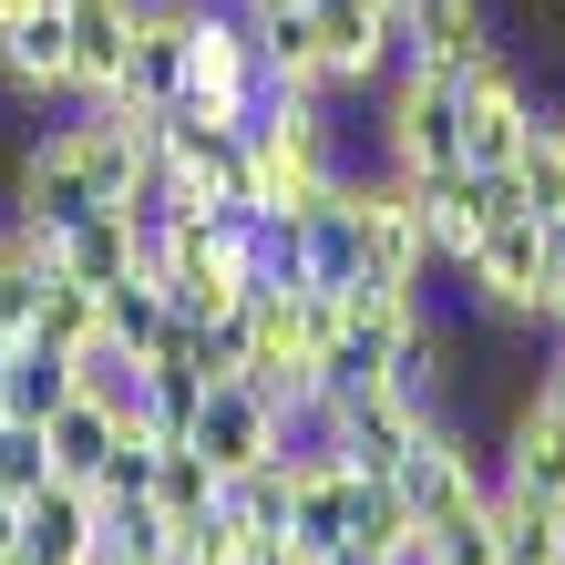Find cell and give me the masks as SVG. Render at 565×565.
Wrapping results in <instances>:
<instances>
[{
  "label": "cell",
  "mask_w": 565,
  "mask_h": 565,
  "mask_svg": "<svg viewBox=\"0 0 565 565\" xmlns=\"http://www.w3.org/2000/svg\"><path fill=\"white\" fill-rule=\"evenodd\" d=\"M371 104H381V164L391 175H443V164H462V73H443V62H391Z\"/></svg>",
  "instance_id": "6da1fadb"
},
{
  "label": "cell",
  "mask_w": 565,
  "mask_h": 565,
  "mask_svg": "<svg viewBox=\"0 0 565 565\" xmlns=\"http://www.w3.org/2000/svg\"><path fill=\"white\" fill-rule=\"evenodd\" d=\"M462 309L473 319H514L545 329V226L535 216H493L483 247L462 257Z\"/></svg>",
  "instance_id": "7a4b0ae2"
},
{
  "label": "cell",
  "mask_w": 565,
  "mask_h": 565,
  "mask_svg": "<svg viewBox=\"0 0 565 565\" xmlns=\"http://www.w3.org/2000/svg\"><path fill=\"white\" fill-rule=\"evenodd\" d=\"M185 443L216 462V483H237V473H257V462H278V452H288V412H278L257 381H206V391H195Z\"/></svg>",
  "instance_id": "3957f363"
},
{
  "label": "cell",
  "mask_w": 565,
  "mask_h": 565,
  "mask_svg": "<svg viewBox=\"0 0 565 565\" xmlns=\"http://www.w3.org/2000/svg\"><path fill=\"white\" fill-rule=\"evenodd\" d=\"M93 206H114V195L93 185L83 145L62 135V124H42V135L11 154V216H21V226H42V237H62V226H83Z\"/></svg>",
  "instance_id": "277c9868"
},
{
  "label": "cell",
  "mask_w": 565,
  "mask_h": 565,
  "mask_svg": "<svg viewBox=\"0 0 565 565\" xmlns=\"http://www.w3.org/2000/svg\"><path fill=\"white\" fill-rule=\"evenodd\" d=\"M309 31H319V62L329 83L350 93H381V73L402 62V21H391V0H309Z\"/></svg>",
  "instance_id": "5b68a950"
},
{
  "label": "cell",
  "mask_w": 565,
  "mask_h": 565,
  "mask_svg": "<svg viewBox=\"0 0 565 565\" xmlns=\"http://www.w3.org/2000/svg\"><path fill=\"white\" fill-rule=\"evenodd\" d=\"M0 93H11L21 114L73 104V21H62V0H42V11H21V21H0Z\"/></svg>",
  "instance_id": "8992f818"
},
{
  "label": "cell",
  "mask_w": 565,
  "mask_h": 565,
  "mask_svg": "<svg viewBox=\"0 0 565 565\" xmlns=\"http://www.w3.org/2000/svg\"><path fill=\"white\" fill-rule=\"evenodd\" d=\"M21 555L31 565H104V493L93 483H42L21 504Z\"/></svg>",
  "instance_id": "52a82bcc"
},
{
  "label": "cell",
  "mask_w": 565,
  "mask_h": 565,
  "mask_svg": "<svg viewBox=\"0 0 565 565\" xmlns=\"http://www.w3.org/2000/svg\"><path fill=\"white\" fill-rule=\"evenodd\" d=\"M62 21H73V104L124 93V62H135V0H62Z\"/></svg>",
  "instance_id": "ba28073f"
},
{
  "label": "cell",
  "mask_w": 565,
  "mask_h": 565,
  "mask_svg": "<svg viewBox=\"0 0 565 565\" xmlns=\"http://www.w3.org/2000/svg\"><path fill=\"white\" fill-rule=\"evenodd\" d=\"M493 483H504V493H545V504H565V431H555L535 402H514L504 422H493Z\"/></svg>",
  "instance_id": "9c48e42d"
},
{
  "label": "cell",
  "mask_w": 565,
  "mask_h": 565,
  "mask_svg": "<svg viewBox=\"0 0 565 565\" xmlns=\"http://www.w3.org/2000/svg\"><path fill=\"white\" fill-rule=\"evenodd\" d=\"M135 257H145V226L124 216V206H93L83 226H62V237H52V278L114 288V278H135Z\"/></svg>",
  "instance_id": "30bf717a"
},
{
  "label": "cell",
  "mask_w": 565,
  "mask_h": 565,
  "mask_svg": "<svg viewBox=\"0 0 565 565\" xmlns=\"http://www.w3.org/2000/svg\"><path fill=\"white\" fill-rule=\"evenodd\" d=\"M42 443H52V473H62V483H93V473H104V462H114L124 422H114L104 402H83V391H73V402H62V412L42 422Z\"/></svg>",
  "instance_id": "8fae6325"
},
{
  "label": "cell",
  "mask_w": 565,
  "mask_h": 565,
  "mask_svg": "<svg viewBox=\"0 0 565 565\" xmlns=\"http://www.w3.org/2000/svg\"><path fill=\"white\" fill-rule=\"evenodd\" d=\"M216 493H226V483H216V462L195 452V443H154V483H145V504L175 524V535L216 514Z\"/></svg>",
  "instance_id": "7c38bea8"
},
{
  "label": "cell",
  "mask_w": 565,
  "mask_h": 565,
  "mask_svg": "<svg viewBox=\"0 0 565 565\" xmlns=\"http://www.w3.org/2000/svg\"><path fill=\"white\" fill-rule=\"evenodd\" d=\"M62 402H73V360L21 329V340H11V381H0V422H52Z\"/></svg>",
  "instance_id": "4fadbf2b"
},
{
  "label": "cell",
  "mask_w": 565,
  "mask_h": 565,
  "mask_svg": "<svg viewBox=\"0 0 565 565\" xmlns=\"http://www.w3.org/2000/svg\"><path fill=\"white\" fill-rule=\"evenodd\" d=\"M514 185H524V216L535 226H565V114L535 104V135L514 154Z\"/></svg>",
  "instance_id": "5bb4252c"
},
{
  "label": "cell",
  "mask_w": 565,
  "mask_h": 565,
  "mask_svg": "<svg viewBox=\"0 0 565 565\" xmlns=\"http://www.w3.org/2000/svg\"><path fill=\"white\" fill-rule=\"evenodd\" d=\"M493 535H504V565H565V504L493 483Z\"/></svg>",
  "instance_id": "9a60e30c"
},
{
  "label": "cell",
  "mask_w": 565,
  "mask_h": 565,
  "mask_svg": "<svg viewBox=\"0 0 565 565\" xmlns=\"http://www.w3.org/2000/svg\"><path fill=\"white\" fill-rule=\"evenodd\" d=\"M31 340H42V350H62V360H73V350H93V340H104V288L42 278V288H31Z\"/></svg>",
  "instance_id": "2e32d148"
},
{
  "label": "cell",
  "mask_w": 565,
  "mask_h": 565,
  "mask_svg": "<svg viewBox=\"0 0 565 565\" xmlns=\"http://www.w3.org/2000/svg\"><path fill=\"white\" fill-rule=\"evenodd\" d=\"M164 329H175V309H164V278L135 268V278H114V288H104V340H114V350H135V360H145Z\"/></svg>",
  "instance_id": "e0dca14e"
},
{
  "label": "cell",
  "mask_w": 565,
  "mask_h": 565,
  "mask_svg": "<svg viewBox=\"0 0 565 565\" xmlns=\"http://www.w3.org/2000/svg\"><path fill=\"white\" fill-rule=\"evenodd\" d=\"M175 524L154 504H104V565H175Z\"/></svg>",
  "instance_id": "ac0fdd59"
},
{
  "label": "cell",
  "mask_w": 565,
  "mask_h": 565,
  "mask_svg": "<svg viewBox=\"0 0 565 565\" xmlns=\"http://www.w3.org/2000/svg\"><path fill=\"white\" fill-rule=\"evenodd\" d=\"M42 483H62V473H52L42 422H0V493H11V504H31Z\"/></svg>",
  "instance_id": "d6986e66"
},
{
  "label": "cell",
  "mask_w": 565,
  "mask_h": 565,
  "mask_svg": "<svg viewBox=\"0 0 565 565\" xmlns=\"http://www.w3.org/2000/svg\"><path fill=\"white\" fill-rule=\"evenodd\" d=\"M431 555H443V565H504V535H493V504H483V514H452V524H431Z\"/></svg>",
  "instance_id": "ffe728a7"
},
{
  "label": "cell",
  "mask_w": 565,
  "mask_h": 565,
  "mask_svg": "<svg viewBox=\"0 0 565 565\" xmlns=\"http://www.w3.org/2000/svg\"><path fill=\"white\" fill-rule=\"evenodd\" d=\"M145 483H154V443H135V431H124L114 462L93 473V493H104V504H145Z\"/></svg>",
  "instance_id": "44dd1931"
},
{
  "label": "cell",
  "mask_w": 565,
  "mask_h": 565,
  "mask_svg": "<svg viewBox=\"0 0 565 565\" xmlns=\"http://www.w3.org/2000/svg\"><path fill=\"white\" fill-rule=\"evenodd\" d=\"M524 402H535V412L565 431V350H555V340H545V360H535V391H524Z\"/></svg>",
  "instance_id": "7402d4cb"
},
{
  "label": "cell",
  "mask_w": 565,
  "mask_h": 565,
  "mask_svg": "<svg viewBox=\"0 0 565 565\" xmlns=\"http://www.w3.org/2000/svg\"><path fill=\"white\" fill-rule=\"evenodd\" d=\"M565 319V226H545V329Z\"/></svg>",
  "instance_id": "603a6c76"
},
{
  "label": "cell",
  "mask_w": 565,
  "mask_h": 565,
  "mask_svg": "<svg viewBox=\"0 0 565 565\" xmlns=\"http://www.w3.org/2000/svg\"><path fill=\"white\" fill-rule=\"evenodd\" d=\"M371 565H443V555H431V535H402V545H391V555H371Z\"/></svg>",
  "instance_id": "cb8c5ba5"
},
{
  "label": "cell",
  "mask_w": 565,
  "mask_h": 565,
  "mask_svg": "<svg viewBox=\"0 0 565 565\" xmlns=\"http://www.w3.org/2000/svg\"><path fill=\"white\" fill-rule=\"evenodd\" d=\"M247 565H309V555H288V545H257V555H247Z\"/></svg>",
  "instance_id": "d4e9b609"
},
{
  "label": "cell",
  "mask_w": 565,
  "mask_h": 565,
  "mask_svg": "<svg viewBox=\"0 0 565 565\" xmlns=\"http://www.w3.org/2000/svg\"><path fill=\"white\" fill-rule=\"evenodd\" d=\"M0 381H11V340H0Z\"/></svg>",
  "instance_id": "484cf974"
},
{
  "label": "cell",
  "mask_w": 565,
  "mask_h": 565,
  "mask_svg": "<svg viewBox=\"0 0 565 565\" xmlns=\"http://www.w3.org/2000/svg\"><path fill=\"white\" fill-rule=\"evenodd\" d=\"M545 340H555V350H565V319H555V329H545Z\"/></svg>",
  "instance_id": "4316f807"
}]
</instances>
